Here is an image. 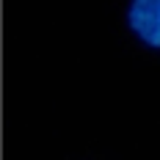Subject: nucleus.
<instances>
[{"instance_id":"nucleus-1","label":"nucleus","mask_w":160,"mask_h":160,"mask_svg":"<svg viewBox=\"0 0 160 160\" xmlns=\"http://www.w3.org/2000/svg\"><path fill=\"white\" fill-rule=\"evenodd\" d=\"M124 22L144 47L160 50V0H130Z\"/></svg>"}]
</instances>
